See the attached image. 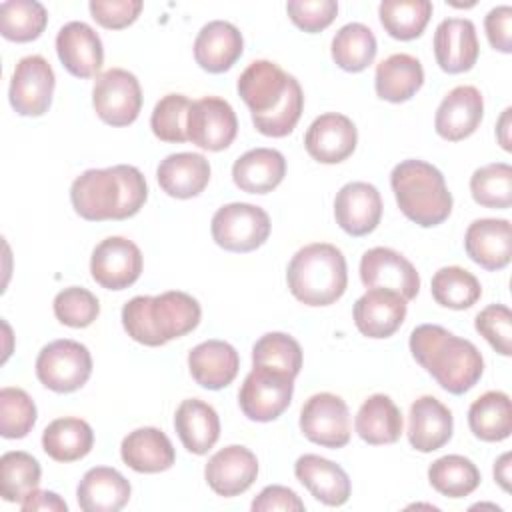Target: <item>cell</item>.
Here are the masks:
<instances>
[{"mask_svg": "<svg viewBox=\"0 0 512 512\" xmlns=\"http://www.w3.org/2000/svg\"><path fill=\"white\" fill-rule=\"evenodd\" d=\"M120 456L128 468L140 474L164 472L176 462V452L170 438L154 426L136 428L124 436Z\"/></svg>", "mask_w": 512, "mask_h": 512, "instance_id": "28", "label": "cell"}, {"mask_svg": "<svg viewBox=\"0 0 512 512\" xmlns=\"http://www.w3.org/2000/svg\"><path fill=\"white\" fill-rule=\"evenodd\" d=\"M510 452H504L496 462H494V478H496V482L500 484V488L504 490V492H508L510 490Z\"/></svg>", "mask_w": 512, "mask_h": 512, "instance_id": "55", "label": "cell"}, {"mask_svg": "<svg viewBox=\"0 0 512 512\" xmlns=\"http://www.w3.org/2000/svg\"><path fill=\"white\" fill-rule=\"evenodd\" d=\"M130 482L110 466L90 468L76 488L78 506L84 512H118L130 500Z\"/></svg>", "mask_w": 512, "mask_h": 512, "instance_id": "30", "label": "cell"}, {"mask_svg": "<svg viewBox=\"0 0 512 512\" xmlns=\"http://www.w3.org/2000/svg\"><path fill=\"white\" fill-rule=\"evenodd\" d=\"M302 434L324 448H344L350 442V412L346 402L332 392L310 396L300 410Z\"/></svg>", "mask_w": 512, "mask_h": 512, "instance_id": "13", "label": "cell"}, {"mask_svg": "<svg viewBox=\"0 0 512 512\" xmlns=\"http://www.w3.org/2000/svg\"><path fill=\"white\" fill-rule=\"evenodd\" d=\"M258 476V458L252 450L240 444H230L210 456L204 468V478L212 492L224 498L246 492Z\"/></svg>", "mask_w": 512, "mask_h": 512, "instance_id": "17", "label": "cell"}, {"mask_svg": "<svg viewBox=\"0 0 512 512\" xmlns=\"http://www.w3.org/2000/svg\"><path fill=\"white\" fill-rule=\"evenodd\" d=\"M92 106L98 118L110 126L132 124L142 108V88L138 78L124 68H108L96 76Z\"/></svg>", "mask_w": 512, "mask_h": 512, "instance_id": "10", "label": "cell"}, {"mask_svg": "<svg viewBox=\"0 0 512 512\" xmlns=\"http://www.w3.org/2000/svg\"><path fill=\"white\" fill-rule=\"evenodd\" d=\"M430 292L440 306L452 310H466L480 300L482 286L478 278L466 268L444 266L434 272Z\"/></svg>", "mask_w": 512, "mask_h": 512, "instance_id": "40", "label": "cell"}, {"mask_svg": "<svg viewBox=\"0 0 512 512\" xmlns=\"http://www.w3.org/2000/svg\"><path fill=\"white\" fill-rule=\"evenodd\" d=\"M484 30L494 50L512 52V8L508 4L492 8L484 18Z\"/></svg>", "mask_w": 512, "mask_h": 512, "instance_id": "51", "label": "cell"}, {"mask_svg": "<svg viewBox=\"0 0 512 512\" xmlns=\"http://www.w3.org/2000/svg\"><path fill=\"white\" fill-rule=\"evenodd\" d=\"M20 508L24 512H34V510H44V512H66L68 504L50 490H34L26 500H22Z\"/></svg>", "mask_w": 512, "mask_h": 512, "instance_id": "53", "label": "cell"}, {"mask_svg": "<svg viewBox=\"0 0 512 512\" xmlns=\"http://www.w3.org/2000/svg\"><path fill=\"white\" fill-rule=\"evenodd\" d=\"M480 470L460 454H448L434 460L428 468L430 486L448 498H464L480 486Z\"/></svg>", "mask_w": 512, "mask_h": 512, "instance_id": "38", "label": "cell"}, {"mask_svg": "<svg viewBox=\"0 0 512 512\" xmlns=\"http://www.w3.org/2000/svg\"><path fill=\"white\" fill-rule=\"evenodd\" d=\"M298 482L322 504L342 506L350 498V478L342 466L318 454H304L294 462Z\"/></svg>", "mask_w": 512, "mask_h": 512, "instance_id": "25", "label": "cell"}, {"mask_svg": "<svg viewBox=\"0 0 512 512\" xmlns=\"http://www.w3.org/2000/svg\"><path fill=\"white\" fill-rule=\"evenodd\" d=\"M214 242L228 252H252L270 236V216L264 208L248 202L220 206L210 224Z\"/></svg>", "mask_w": 512, "mask_h": 512, "instance_id": "7", "label": "cell"}, {"mask_svg": "<svg viewBox=\"0 0 512 512\" xmlns=\"http://www.w3.org/2000/svg\"><path fill=\"white\" fill-rule=\"evenodd\" d=\"M140 0H90L88 8L92 18L110 30L130 26L142 12Z\"/></svg>", "mask_w": 512, "mask_h": 512, "instance_id": "50", "label": "cell"}, {"mask_svg": "<svg viewBox=\"0 0 512 512\" xmlns=\"http://www.w3.org/2000/svg\"><path fill=\"white\" fill-rule=\"evenodd\" d=\"M432 10L428 0H384L378 6V16L392 38L414 40L424 32Z\"/></svg>", "mask_w": 512, "mask_h": 512, "instance_id": "41", "label": "cell"}, {"mask_svg": "<svg viewBox=\"0 0 512 512\" xmlns=\"http://www.w3.org/2000/svg\"><path fill=\"white\" fill-rule=\"evenodd\" d=\"M360 280L366 288L398 292L406 302L420 292V274L400 252L384 246L370 248L360 258Z\"/></svg>", "mask_w": 512, "mask_h": 512, "instance_id": "15", "label": "cell"}, {"mask_svg": "<svg viewBox=\"0 0 512 512\" xmlns=\"http://www.w3.org/2000/svg\"><path fill=\"white\" fill-rule=\"evenodd\" d=\"M474 328L502 356L512 354V312L504 304H488L474 318Z\"/></svg>", "mask_w": 512, "mask_h": 512, "instance_id": "48", "label": "cell"}, {"mask_svg": "<svg viewBox=\"0 0 512 512\" xmlns=\"http://www.w3.org/2000/svg\"><path fill=\"white\" fill-rule=\"evenodd\" d=\"M160 188L178 200L198 196L210 182V164L202 154L176 152L160 160L156 168Z\"/></svg>", "mask_w": 512, "mask_h": 512, "instance_id": "29", "label": "cell"}, {"mask_svg": "<svg viewBox=\"0 0 512 512\" xmlns=\"http://www.w3.org/2000/svg\"><path fill=\"white\" fill-rule=\"evenodd\" d=\"M336 224L350 236H366L376 230L382 218V198L368 182H348L334 198Z\"/></svg>", "mask_w": 512, "mask_h": 512, "instance_id": "18", "label": "cell"}, {"mask_svg": "<svg viewBox=\"0 0 512 512\" xmlns=\"http://www.w3.org/2000/svg\"><path fill=\"white\" fill-rule=\"evenodd\" d=\"M254 512H274V510H286V512H302L304 510V502L300 500V496L288 488V486H280V484H272L266 486L254 500L250 506Z\"/></svg>", "mask_w": 512, "mask_h": 512, "instance_id": "52", "label": "cell"}, {"mask_svg": "<svg viewBox=\"0 0 512 512\" xmlns=\"http://www.w3.org/2000/svg\"><path fill=\"white\" fill-rule=\"evenodd\" d=\"M286 12L290 20L304 32H320L328 28L336 14L338 2L334 0H288Z\"/></svg>", "mask_w": 512, "mask_h": 512, "instance_id": "49", "label": "cell"}, {"mask_svg": "<svg viewBox=\"0 0 512 512\" xmlns=\"http://www.w3.org/2000/svg\"><path fill=\"white\" fill-rule=\"evenodd\" d=\"M376 38L362 22L344 24L332 38V60L346 72H362L376 58Z\"/></svg>", "mask_w": 512, "mask_h": 512, "instance_id": "37", "label": "cell"}, {"mask_svg": "<svg viewBox=\"0 0 512 512\" xmlns=\"http://www.w3.org/2000/svg\"><path fill=\"white\" fill-rule=\"evenodd\" d=\"M52 308L56 320L70 328H86L100 314L98 298L82 286H68L60 290L54 296Z\"/></svg>", "mask_w": 512, "mask_h": 512, "instance_id": "47", "label": "cell"}, {"mask_svg": "<svg viewBox=\"0 0 512 512\" xmlns=\"http://www.w3.org/2000/svg\"><path fill=\"white\" fill-rule=\"evenodd\" d=\"M390 186L400 212L422 228L442 224L452 212V194L442 172L418 158L392 168Z\"/></svg>", "mask_w": 512, "mask_h": 512, "instance_id": "5", "label": "cell"}, {"mask_svg": "<svg viewBox=\"0 0 512 512\" xmlns=\"http://www.w3.org/2000/svg\"><path fill=\"white\" fill-rule=\"evenodd\" d=\"M358 130L354 122L338 112L320 114L304 134V148L320 164L344 162L356 150Z\"/></svg>", "mask_w": 512, "mask_h": 512, "instance_id": "16", "label": "cell"}, {"mask_svg": "<svg viewBox=\"0 0 512 512\" xmlns=\"http://www.w3.org/2000/svg\"><path fill=\"white\" fill-rule=\"evenodd\" d=\"M468 426L484 442H502L512 432L510 396L500 390H488L468 408Z\"/></svg>", "mask_w": 512, "mask_h": 512, "instance_id": "36", "label": "cell"}, {"mask_svg": "<svg viewBox=\"0 0 512 512\" xmlns=\"http://www.w3.org/2000/svg\"><path fill=\"white\" fill-rule=\"evenodd\" d=\"M252 364L268 366L296 378L302 368V348L290 334L268 332L252 346Z\"/></svg>", "mask_w": 512, "mask_h": 512, "instance_id": "44", "label": "cell"}, {"mask_svg": "<svg viewBox=\"0 0 512 512\" xmlns=\"http://www.w3.org/2000/svg\"><path fill=\"white\" fill-rule=\"evenodd\" d=\"M90 274L106 290H124L142 274V252L124 236L104 238L92 250Z\"/></svg>", "mask_w": 512, "mask_h": 512, "instance_id": "14", "label": "cell"}, {"mask_svg": "<svg viewBox=\"0 0 512 512\" xmlns=\"http://www.w3.org/2000/svg\"><path fill=\"white\" fill-rule=\"evenodd\" d=\"M236 132V112L224 98L204 96L190 102L186 116V136L198 148L220 152L234 142Z\"/></svg>", "mask_w": 512, "mask_h": 512, "instance_id": "12", "label": "cell"}, {"mask_svg": "<svg viewBox=\"0 0 512 512\" xmlns=\"http://www.w3.org/2000/svg\"><path fill=\"white\" fill-rule=\"evenodd\" d=\"M470 194L484 208L506 210L512 204V166L492 162L480 166L470 176Z\"/></svg>", "mask_w": 512, "mask_h": 512, "instance_id": "43", "label": "cell"}, {"mask_svg": "<svg viewBox=\"0 0 512 512\" xmlns=\"http://www.w3.org/2000/svg\"><path fill=\"white\" fill-rule=\"evenodd\" d=\"M412 358L450 394L468 392L484 374L480 350L438 324H420L410 334Z\"/></svg>", "mask_w": 512, "mask_h": 512, "instance_id": "3", "label": "cell"}, {"mask_svg": "<svg viewBox=\"0 0 512 512\" xmlns=\"http://www.w3.org/2000/svg\"><path fill=\"white\" fill-rule=\"evenodd\" d=\"M42 476L40 462L22 450H12L0 458V494L6 502L26 500L34 490H38Z\"/></svg>", "mask_w": 512, "mask_h": 512, "instance_id": "39", "label": "cell"}, {"mask_svg": "<svg viewBox=\"0 0 512 512\" xmlns=\"http://www.w3.org/2000/svg\"><path fill=\"white\" fill-rule=\"evenodd\" d=\"M454 418L434 396H420L408 412V442L418 452H434L450 442Z\"/></svg>", "mask_w": 512, "mask_h": 512, "instance_id": "24", "label": "cell"}, {"mask_svg": "<svg viewBox=\"0 0 512 512\" xmlns=\"http://www.w3.org/2000/svg\"><path fill=\"white\" fill-rule=\"evenodd\" d=\"M48 24L46 8L36 0H6L0 4V32L10 42H32Z\"/></svg>", "mask_w": 512, "mask_h": 512, "instance_id": "42", "label": "cell"}, {"mask_svg": "<svg viewBox=\"0 0 512 512\" xmlns=\"http://www.w3.org/2000/svg\"><path fill=\"white\" fill-rule=\"evenodd\" d=\"M286 176V160L274 148H252L232 166L234 184L248 194H268Z\"/></svg>", "mask_w": 512, "mask_h": 512, "instance_id": "31", "label": "cell"}, {"mask_svg": "<svg viewBox=\"0 0 512 512\" xmlns=\"http://www.w3.org/2000/svg\"><path fill=\"white\" fill-rule=\"evenodd\" d=\"M242 50L244 38L240 30L226 20H212L204 24L194 40V60L210 74L230 70L242 56Z\"/></svg>", "mask_w": 512, "mask_h": 512, "instance_id": "26", "label": "cell"}, {"mask_svg": "<svg viewBox=\"0 0 512 512\" xmlns=\"http://www.w3.org/2000/svg\"><path fill=\"white\" fill-rule=\"evenodd\" d=\"M240 356L224 340H206L188 352V370L196 384L206 390L226 388L238 374Z\"/></svg>", "mask_w": 512, "mask_h": 512, "instance_id": "27", "label": "cell"}, {"mask_svg": "<svg viewBox=\"0 0 512 512\" xmlns=\"http://www.w3.org/2000/svg\"><path fill=\"white\" fill-rule=\"evenodd\" d=\"M510 126H512V108L508 106V108H504V112L496 124V138L506 152H510Z\"/></svg>", "mask_w": 512, "mask_h": 512, "instance_id": "54", "label": "cell"}, {"mask_svg": "<svg viewBox=\"0 0 512 512\" xmlns=\"http://www.w3.org/2000/svg\"><path fill=\"white\" fill-rule=\"evenodd\" d=\"M356 434L372 446L394 444L404 428L400 408L386 394L368 396L354 418Z\"/></svg>", "mask_w": 512, "mask_h": 512, "instance_id": "34", "label": "cell"}, {"mask_svg": "<svg viewBox=\"0 0 512 512\" xmlns=\"http://www.w3.org/2000/svg\"><path fill=\"white\" fill-rule=\"evenodd\" d=\"M236 90L250 108L254 128L270 138L288 136L304 108L298 80L270 60H254L240 74Z\"/></svg>", "mask_w": 512, "mask_h": 512, "instance_id": "1", "label": "cell"}, {"mask_svg": "<svg viewBox=\"0 0 512 512\" xmlns=\"http://www.w3.org/2000/svg\"><path fill=\"white\" fill-rule=\"evenodd\" d=\"M94 446V432L82 418L52 420L42 432V448L56 462H76Z\"/></svg>", "mask_w": 512, "mask_h": 512, "instance_id": "35", "label": "cell"}, {"mask_svg": "<svg viewBox=\"0 0 512 512\" xmlns=\"http://www.w3.org/2000/svg\"><path fill=\"white\" fill-rule=\"evenodd\" d=\"M354 324L362 336L388 338L406 318V300L386 288H368L354 302Z\"/></svg>", "mask_w": 512, "mask_h": 512, "instance_id": "21", "label": "cell"}, {"mask_svg": "<svg viewBox=\"0 0 512 512\" xmlns=\"http://www.w3.org/2000/svg\"><path fill=\"white\" fill-rule=\"evenodd\" d=\"M200 304L194 296L168 290L158 296H134L122 308V326L134 342L164 346L186 336L200 324Z\"/></svg>", "mask_w": 512, "mask_h": 512, "instance_id": "4", "label": "cell"}, {"mask_svg": "<svg viewBox=\"0 0 512 512\" xmlns=\"http://www.w3.org/2000/svg\"><path fill=\"white\" fill-rule=\"evenodd\" d=\"M36 424V404L22 388L0 390V434L8 440L24 438Z\"/></svg>", "mask_w": 512, "mask_h": 512, "instance_id": "45", "label": "cell"}, {"mask_svg": "<svg viewBox=\"0 0 512 512\" xmlns=\"http://www.w3.org/2000/svg\"><path fill=\"white\" fill-rule=\"evenodd\" d=\"M286 282L298 302L306 306H330L346 292V258L334 244H308L292 256L286 268Z\"/></svg>", "mask_w": 512, "mask_h": 512, "instance_id": "6", "label": "cell"}, {"mask_svg": "<svg viewBox=\"0 0 512 512\" xmlns=\"http://www.w3.org/2000/svg\"><path fill=\"white\" fill-rule=\"evenodd\" d=\"M484 116V100L476 86H456L440 102L434 128L440 138L448 142H458L476 132Z\"/></svg>", "mask_w": 512, "mask_h": 512, "instance_id": "20", "label": "cell"}, {"mask_svg": "<svg viewBox=\"0 0 512 512\" xmlns=\"http://www.w3.org/2000/svg\"><path fill=\"white\" fill-rule=\"evenodd\" d=\"M190 100L184 94L162 96L150 116V128L162 142H186V116Z\"/></svg>", "mask_w": 512, "mask_h": 512, "instance_id": "46", "label": "cell"}, {"mask_svg": "<svg viewBox=\"0 0 512 512\" xmlns=\"http://www.w3.org/2000/svg\"><path fill=\"white\" fill-rule=\"evenodd\" d=\"M146 198V178L130 164L90 168L70 186L74 212L90 222L132 218L140 212Z\"/></svg>", "mask_w": 512, "mask_h": 512, "instance_id": "2", "label": "cell"}, {"mask_svg": "<svg viewBox=\"0 0 512 512\" xmlns=\"http://www.w3.org/2000/svg\"><path fill=\"white\" fill-rule=\"evenodd\" d=\"M174 428L182 446L188 452L202 456L218 442L220 418L208 402L188 398L176 408Z\"/></svg>", "mask_w": 512, "mask_h": 512, "instance_id": "32", "label": "cell"}, {"mask_svg": "<svg viewBox=\"0 0 512 512\" xmlns=\"http://www.w3.org/2000/svg\"><path fill=\"white\" fill-rule=\"evenodd\" d=\"M90 374L92 356L88 348L76 340H54L38 352L36 378L52 392H74L88 382Z\"/></svg>", "mask_w": 512, "mask_h": 512, "instance_id": "8", "label": "cell"}, {"mask_svg": "<svg viewBox=\"0 0 512 512\" xmlns=\"http://www.w3.org/2000/svg\"><path fill=\"white\" fill-rule=\"evenodd\" d=\"M464 248L484 270H502L512 258V226L506 218L474 220L464 234Z\"/></svg>", "mask_w": 512, "mask_h": 512, "instance_id": "23", "label": "cell"}, {"mask_svg": "<svg viewBox=\"0 0 512 512\" xmlns=\"http://www.w3.org/2000/svg\"><path fill=\"white\" fill-rule=\"evenodd\" d=\"M424 84V68L412 54L398 52L376 66L374 88L378 98L400 104L410 100Z\"/></svg>", "mask_w": 512, "mask_h": 512, "instance_id": "33", "label": "cell"}, {"mask_svg": "<svg viewBox=\"0 0 512 512\" xmlns=\"http://www.w3.org/2000/svg\"><path fill=\"white\" fill-rule=\"evenodd\" d=\"M476 26L468 18H444L434 32V56L448 74L468 72L478 60Z\"/></svg>", "mask_w": 512, "mask_h": 512, "instance_id": "22", "label": "cell"}, {"mask_svg": "<svg viewBox=\"0 0 512 512\" xmlns=\"http://www.w3.org/2000/svg\"><path fill=\"white\" fill-rule=\"evenodd\" d=\"M56 54L62 66L76 78H94L104 64L100 36L80 20H72L58 30Z\"/></svg>", "mask_w": 512, "mask_h": 512, "instance_id": "19", "label": "cell"}, {"mask_svg": "<svg viewBox=\"0 0 512 512\" xmlns=\"http://www.w3.org/2000/svg\"><path fill=\"white\" fill-rule=\"evenodd\" d=\"M294 378L268 366H254L238 392L240 410L248 420L272 422L292 402Z\"/></svg>", "mask_w": 512, "mask_h": 512, "instance_id": "9", "label": "cell"}, {"mask_svg": "<svg viewBox=\"0 0 512 512\" xmlns=\"http://www.w3.org/2000/svg\"><path fill=\"white\" fill-rule=\"evenodd\" d=\"M56 86V76L48 60L40 54H30L18 60L8 98L10 106L20 116H42L52 104V94Z\"/></svg>", "mask_w": 512, "mask_h": 512, "instance_id": "11", "label": "cell"}]
</instances>
